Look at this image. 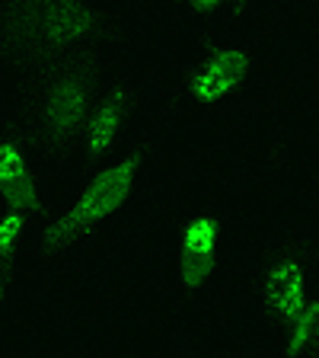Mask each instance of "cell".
I'll list each match as a JSON object with an SVG mask.
<instances>
[{
  "label": "cell",
  "mask_w": 319,
  "mask_h": 358,
  "mask_svg": "<svg viewBox=\"0 0 319 358\" xmlns=\"http://www.w3.org/2000/svg\"><path fill=\"white\" fill-rule=\"evenodd\" d=\"M217 246H221V221L211 211H195L182 224L176 253V294L182 304L198 301L208 291L217 272Z\"/></svg>",
  "instance_id": "8992f818"
},
{
  "label": "cell",
  "mask_w": 319,
  "mask_h": 358,
  "mask_svg": "<svg viewBox=\"0 0 319 358\" xmlns=\"http://www.w3.org/2000/svg\"><path fill=\"white\" fill-rule=\"evenodd\" d=\"M281 358H319V291L284 327Z\"/></svg>",
  "instance_id": "9c48e42d"
},
{
  "label": "cell",
  "mask_w": 319,
  "mask_h": 358,
  "mask_svg": "<svg viewBox=\"0 0 319 358\" xmlns=\"http://www.w3.org/2000/svg\"><path fill=\"white\" fill-rule=\"evenodd\" d=\"M0 199L13 211H22L29 221L45 215V199L26 160V138L20 131L0 134Z\"/></svg>",
  "instance_id": "ba28073f"
},
{
  "label": "cell",
  "mask_w": 319,
  "mask_h": 358,
  "mask_svg": "<svg viewBox=\"0 0 319 358\" xmlns=\"http://www.w3.org/2000/svg\"><path fill=\"white\" fill-rule=\"evenodd\" d=\"M144 164H147V148L134 144L119 160H109L105 166H99L80 186L74 201L42 227L36 240V253L45 259H58V256L71 253L83 237L103 231L131 199Z\"/></svg>",
  "instance_id": "3957f363"
},
{
  "label": "cell",
  "mask_w": 319,
  "mask_h": 358,
  "mask_svg": "<svg viewBox=\"0 0 319 358\" xmlns=\"http://www.w3.org/2000/svg\"><path fill=\"white\" fill-rule=\"evenodd\" d=\"M134 93H138L134 77H119V80L105 83L103 96H99L96 109L87 122V134H83L80 157L87 166H105V157L115 154L128 122V109L134 103Z\"/></svg>",
  "instance_id": "52a82bcc"
},
{
  "label": "cell",
  "mask_w": 319,
  "mask_h": 358,
  "mask_svg": "<svg viewBox=\"0 0 319 358\" xmlns=\"http://www.w3.org/2000/svg\"><path fill=\"white\" fill-rule=\"evenodd\" d=\"M255 52L246 42H217L192 64L186 77V96L201 106H217L233 96L253 74Z\"/></svg>",
  "instance_id": "5b68a950"
},
{
  "label": "cell",
  "mask_w": 319,
  "mask_h": 358,
  "mask_svg": "<svg viewBox=\"0 0 319 358\" xmlns=\"http://www.w3.org/2000/svg\"><path fill=\"white\" fill-rule=\"evenodd\" d=\"M115 32V10L83 0H16L0 7V58L36 80L48 67L99 58Z\"/></svg>",
  "instance_id": "6da1fadb"
},
{
  "label": "cell",
  "mask_w": 319,
  "mask_h": 358,
  "mask_svg": "<svg viewBox=\"0 0 319 358\" xmlns=\"http://www.w3.org/2000/svg\"><path fill=\"white\" fill-rule=\"evenodd\" d=\"M26 224H29V217L22 211L7 208L0 215V304L10 298V288H13V256L16 243L26 234Z\"/></svg>",
  "instance_id": "30bf717a"
},
{
  "label": "cell",
  "mask_w": 319,
  "mask_h": 358,
  "mask_svg": "<svg viewBox=\"0 0 319 358\" xmlns=\"http://www.w3.org/2000/svg\"><path fill=\"white\" fill-rule=\"evenodd\" d=\"M186 10L195 20H221V16L233 13V3H227V0H188Z\"/></svg>",
  "instance_id": "8fae6325"
},
{
  "label": "cell",
  "mask_w": 319,
  "mask_h": 358,
  "mask_svg": "<svg viewBox=\"0 0 319 358\" xmlns=\"http://www.w3.org/2000/svg\"><path fill=\"white\" fill-rule=\"evenodd\" d=\"M105 90L99 58H80L67 64L48 67L32 80L29 112L22 138L45 154L71 160L80 154L87 122Z\"/></svg>",
  "instance_id": "7a4b0ae2"
},
{
  "label": "cell",
  "mask_w": 319,
  "mask_h": 358,
  "mask_svg": "<svg viewBox=\"0 0 319 358\" xmlns=\"http://www.w3.org/2000/svg\"><path fill=\"white\" fill-rule=\"evenodd\" d=\"M313 256L300 240H278L259 268V301L281 327H288L310 301Z\"/></svg>",
  "instance_id": "277c9868"
}]
</instances>
